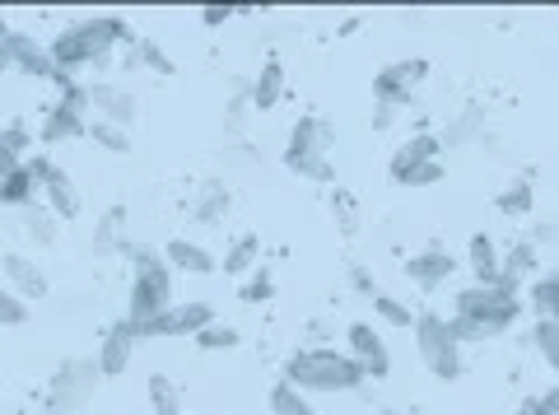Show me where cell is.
I'll return each instance as SVG.
<instances>
[{
    "label": "cell",
    "mask_w": 559,
    "mask_h": 415,
    "mask_svg": "<svg viewBox=\"0 0 559 415\" xmlns=\"http://www.w3.org/2000/svg\"><path fill=\"white\" fill-rule=\"evenodd\" d=\"M127 43H135V33L121 14H90V20L66 24L57 38L47 43V51H51V66H57V71L80 75V71H90V66H103Z\"/></svg>",
    "instance_id": "cell-1"
},
{
    "label": "cell",
    "mask_w": 559,
    "mask_h": 415,
    "mask_svg": "<svg viewBox=\"0 0 559 415\" xmlns=\"http://www.w3.org/2000/svg\"><path fill=\"white\" fill-rule=\"evenodd\" d=\"M522 318V294H509L499 285H471L452 294V336L466 341H495Z\"/></svg>",
    "instance_id": "cell-2"
},
{
    "label": "cell",
    "mask_w": 559,
    "mask_h": 415,
    "mask_svg": "<svg viewBox=\"0 0 559 415\" xmlns=\"http://www.w3.org/2000/svg\"><path fill=\"white\" fill-rule=\"evenodd\" d=\"M280 378H285L289 388L308 392V396L359 392L364 383H369V378H364V369H359L345 351H336V345H304V351H294L285 365H280Z\"/></svg>",
    "instance_id": "cell-3"
},
{
    "label": "cell",
    "mask_w": 559,
    "mask_h": 415,
    "mask_svg": "<svg viewBox=\"0 0 559 415\" xmlns=\"http://www.w3.org/2000/svg\"><path fill=\"white\" fill-rule=\"evenodd\" d=\"M173 308V271L164 262V252L154 248H131V289H127V322L145 327L159 313Z\"/></svg>",
    "instance_id": "cell-4"
},
{
    "label": "cell",
    "mask_w": 559,
    "mask_h": 415,
    "mask_svg": "<svg viewBox=\"0 0 559 415\" xmlns=\"http://www.w3.org/2000/svg\"><path fill=\"white\" fill-rule=\"evenodd\" d=\"M331 145H336V127L326 117H299L289 127V145H285V168L294 178L336 187V164H331Z\"/></svg>",
    "instance_id": "cell-5"
},
{
    "label": "cell",
    "mask_w": 559,
    "mask_h": 415,
    "mask_svg": "<svg viewBox=\"0 0 559 415\" xmlns=\"http://www.w3.org/2000/svg\"><path fill=\"white\" fill-rule=\"evenodd\" d=\"M415 351H419V365H425L439 383H457L466 374V359H462V341L452 336V327L443 313H415Z\"/></svg>",
    "instance_id": "cell-6"
},
{
    "label": "cell",
    "mask_w": 559,
    "mask_h": 415,
    "mask_svg": "<svg viewBox=\"0 0 559 415\" xmlns=\"http://www.w3.org/2000/svg\"><path fill=\"white\" fill-rule=\"evenodd\" d=\"M98 365L94 359H61L57 374L47 383V415H75L94 402V388H98Z\"/></svg>",
    "instance_id": "cell-7"
},
{
    "label": "cell",
    "mask_w": 559,
    "mask_h": 415,
    "mask_svg": "<svg viewBox=\"0 0 559 415\" xmlns=\"http://www.w3.org/2000/svg\"><path fill=\"white\" fill-rule=\"evenodd\" d=\"M345 355L355 359V365L364 369V378H373V383H382V378L392 374L388 336H382V327L369 322V318H355L345 327Z\"/></svg>",
    "instance_id": "cell-8"
},
{
    "label": "cell",
    "mask_w": 559,
    "mask_h": 415,
    "mask_svg": "<svg viewBox=\"0 0 559 415\" xmlns=\"http://www.w3.org/2000/svg\"><path fill=\"white\" fill-rule=\"evenodd\" d=\"M425 80H429V61H425V57H406V61L382 66V71L373 75V103H388V108H406Z\"/></svg>",
    "instance_id": "cell-9"
},
{
    "label": "cell",
    "mask_w": 559,
    "mask_h": 415,
    "mask_svg": "<svg viewBox=\"0 0 559 415\" xmlns=\"http://www.w3.org/2000/svg\"><path fill=\"white\" fill-rule=\"evenodd\" d=\"M210 322H219L215 318V304H205V299H187V304H173L168 313H159L154 322L140 327V341H154V336H197L205 332Z\"/></svg>",
    "instance_id": "cell-10"
},
{
    "label": "cell",
    "mask_w": 559,
    "mask_h": 415,
    "mask_svg": "<svg viewBox=\"0 0 559 415\" xmlns=\"http://www.w3.org/2000/svg\"><path fill=\"white\" fill-rule=\"evenodd\" d=\"M90 112H94V122H108V127L127 131L135 117H140V98L127 90V84L94 80V84H90Z\"/></svg>",
    "instance_id": "cell-11"
},
{
    "label": "cell",
    "mask_w": 559,
    "mask_h": 415,
    "mask_svg": "<svg viewBox=\"0 0 559 415\" xmlns=\"http://www.w3.org/2000/svg\"><path fill=\"white\" fill-rule=\"evenodd\" d=\"M429 159H443V145H439V135L433 131H415L411 141H401L392 150V159H388V178L396 187H406V178L419 168V164H429Z\"/></svg>",
    "instance_id": "cell-12"
},
{
    "label": "cell",
    "mask_w": 559,
    "mask_h": 415,
    "mask_svg": "<svg viewBox=\"0 0 559 415\" xmlns=\"http://www.w3.org/2000/svg\"><path fill=\"white\" fill-rule=\"evenodd\" d=\"M135 345H140V336H135V327L121 318V322H112V332H103V345H98V374L103 378H121L131 369V355H135Z\"/></svg>",
    "instance_id": "cell-13"
},
{
    "label": "cell",
    "mask_w": 559,
    "mask_h": 415,
    "mask_svg": "<svg viewBox=\"0 0 559 415\" xmlns=\"http://www.w3.org/2000/svg\"><path fill=\"white\" fill-rule=\"evenodd\" d=\"M90 135V117H84L75 103H51L43 112V127H38V141L43 145H70V141H84Z\"/></svg>",
    "instance_id": "cell-14"
},
{
    "label": "cell",
    "mask_w": 559,
    "mask_h": 415,
    "mask_svg": "<svg viewBox=\"0 0 559 415\" xmlns=\"http://www.w3.org/2000/svg\"><path fill=\"white\" fill-rule=\"evenodd\" d=\"M452 271H457V262H452L443 248H425V252H415L406 262V281L415 289H425V294H439L452 281Z\"/></svg>",
    "instance_id": "cell-15"
},
{
    "label": "cell",
    "mask_w": 559,
    "mask_h": 415,
    "mask_svg": "<svg viewBox=\"0 0 559 415\" xmlns=\"http://www.w3.org/2000/svg\"><path fill=\"white\" fill-rule=\"evenodd\" d=\"M0 275H5V285L20 294L24 304L43 299V294H47V275H43V266L33 262L28 252H5V257H0Z\"/></svg>",
    "instance_id": "cell-16"
},
{
    "label": "cell",
    "mask_w": 559,
    "mask_h": 415,
    "mask_svg": "<svg viewBox=\"0 0 559 415\" xmlns=\"http://www.w3.org/2000/svg\"><path fill=\"white\" fill-rule=\"evenodd\" d=\"M43 201H47V211L57 215V220H80L84 215L80 187H75V178H70L61 164H51V173L43 178Z\"/></svg>",
    "instance_id": "cell-17"
},
{
    "label": "cell",
    "mask_w": 559,
    "mask_h": 415,
    "mask_svg": "<svg viewBox=\"0 0 559 415\" xmlns=\"http://www.w3.org/2000/svg\"><path fill=\"white\" fill-rule=\"evenodd\" d=\"M164 262H168V271H182V275H215L219 271L215 252H210L205 244H197V238H168Z\"/></svg>",
    "instance_id": "cell-18"
},
{
    "label": "cell",
    "mask_w": 559,
    "mask_h": 415,
    "mask_svg": "<svg viewBox=\"0 0 559 415\" xmlns=\"http://www.w3.org/2000/svg\"><path fill=\"white\" fill-rule=\"evenodd\" d=\"M280 98H285V61L266 57V61H261V71L252 75V84H248V103L257 112H271Z\"/></svg>",
    "instance_id": "cell-19"
},
{
    "label": "cell",
    "mask_w": 559,
    "mask_h": 415,
    "mask_svg": "<svg viewBox=\"0 0 559 415\" xmlns=\"http://www.w3.org/2000/svg\"><path fill=\"white\" fill-rule=\"evenodd\" d=\"M14 71H24V75H33V80H51V75H57L47 43H38V38H33V33H24V28H14Z\"/></svg>",
    "instance_id": "cell-20"
},
{
    "label": "cell",
    "mask_w": 559,
    "mask_h": 415,
    "mask_svg": "<svg viewBox=\"0 0 559 415\" xmlns=\"http://www.w3.org/2000/svg\"><path fill=\"white\" fill-rule=\"evenodd\" d=\"M466 262H471L476 285H495L499 271H503V252H499V244L485 229H476V234H471V244H466Z\"/></svg>",
    "instance_id": "cell-21"
},
{
    "label": "cell",
    "mask_w": 559,
    "mask_h": 415,
    "mask_svg": "<svg viewBox=\"0 0 559 415\" xmlns=\"http://www.w3.org/2000/svg\"><path fill=\"white\" fill-rule=\"evenodd\" d=\"M94 252L98 257L127 252V205H121V201L98 215V224H94Z\"/></svg>",
    "instance_id": "cell-22"
},
{
    "label": "cell",
    "mask_w": 559,
    "mask_h": 415,
    "mask_svg": "<svg viewBox=\"0 0 559 415\" xmlns=\"http://www.w3.org/2000/svg\"><path fill=\"white\" fill-rule=\"evenodd\" d=\"M495 211L509 215V220H527L536 211V187H532V173H518L509 178V187L495 197Z\"/></svg>",
    "instance_id": "cell-23"
},
{
    "label": "cell",
    "mask_w": 559,
    "mask_h": 415,
    "mask_svg": "<svg viewBox=\"0 0 559 415\" xmlns=\"http://www.w3.org/2000/svg\"><path fill=\"white\" fill-rule=\"evenodd\" d=\"M257 262H261V234H238L219 266H224V275H234V281H248Z\"/></svg>",
    "instance_id": "cell-24"
},
{
    "label": "cell",
    "mask_w": 559,
    "mask_h": 415,
    "mask_svg": "<svg viewBox=\"0 0 559 415\" xmlns=\"http://www.w3.org/2000/svg\"><path fill=\"white\" fill-rule=\"evenodd\" d=\"M38 197H43V182L28 173V164H20L5 182H0V205H10V211H28Z\"/></svg>",
    "instance_id": "cell-25"
},
{
    "label": "cell",
    "mask_w": 559,
    "mask_h": 415,
    "mask_svg": "<svg viewBox=\"0 0 559 415\" xmlns=\"http://www.w3.org/2000/svg\"><path fill=\"white\" fill-rule=\"evenodd\" d=\"M485 131V108L480 103H466V108L452 117V122L443 127V135H439V145H448V150H457V145H466V141H476V135Z\"/></svg>",
    "instance_id": "cell-26"
},
{
    "label": "cell",
    "mask_w": 559,
    "mask_h": 415,
    "mask_svg": "<svg viewBox=\"0 0 559 415\" xmlns=\"http://www.w3.org/2000/svg\"><path fill=\"white\" fill-rule=\"evenodd\" d=\"M229 205H234V197H229V187H224L219 178H210V182L201 187V197H197V205H191V220H197V224H219L224 215H229Z\"/></svg>",
    "instance_id": "cell-27"
},
{
    "label": "cell",
    "mask_w": 559,
    "mask_h": 415,
    "mask_svg": "<svg viewBox=\"0 0 559 415\" xmlns=\"http://www.w3.org/2000/svg\"><path fill=\"white\" fill-rule=\"evenodd\" d=\"M527 299H532V308H536V318L559 322V266H550V271L536 275L532 289H527Z\"/></svg>",
    "instance_id": "cell-28"
},
{
    "label": "cell",
    "mask_w": 559,
    "mask_h": 415,
    "mask_svg": "<svg viewBox=\"0 0 559 415\" xmlns=\"http://www.w3.org/2000/svg\"><path fill=\"white\" fill-rule=\"evenodd\" d=\"M145 396H150V411L154 415H182V388L173 383L168 374H150Z\"/></svg>",
    "instance_id": "cell-29"
},
{
    "label": "cell",
    "mask_w": 559,
    "mask_h": 415,
    "mask_svg": "<svg viewBox=\"0 0 559 415\" xmlns=\"http://www.w3.org/2000/svg\"><path fill=\"white\" fill-rule=\"evenodd\" d=\"M266 402H271V415H318V406L308 402V392L299 388H289L285 378H275L271 392H266Z\"/></svg>",
    "instance_id": "cell-30"
},
{
    "label": "cell",
    "mask_w": 559,
    "mask_h": 415,
    "mask_svg": "<svg viewBox=\"0 0 559 415\" xmlns=\"http://www.w3.org/2000/svg\"><path fill=\"white\" fill-rule=\"evenodd\" d=\"M20 224H24V234H28L38 248H51V244H57V234H61V220L51 215L47 205H43V211H38V205H28Z\"/></svg>",
    "instance_id": "cell-31"
},
{
    "label": "cell",
    "mask_w": 559,
    "mask_h": 415,
    "mask_svg": "<svg viewBox=\"0 0 559 415\" xmlns=\"http://www.w3.org/2000/svg\"><path fill=\"white\" fill-rule=\"evenodd\" d=\"M373 318H378L382 327H406V332H411V327H415V308L401 304L396 294L378 289V294H373Z\"/></svg>",
    "instance_id": "cell-32"
},
{
    "label": "cell",
    "mask_w": 559,
    "mask_h": 415,
    "mask_svg": "<svg viewBox=\"0 0 559 415\" xmlns=\"http://www.w3.org/2000/svg\"><path fill=\"white\" fill-rule=\"evenodd\" d=\"M532 345H536V355L559 374V322L536 318V322H532Z\"/></svg>",
    "instance_id": "cell-33"
},
{
    "label": "cell",
    "mask_w": 559,
    "mask_h": 415,
    "mask_svg": "<svg viewBox=\"0 0 559 415\" xmlns=\"http://www.w3.org/2000/svg\"><path fill=\"white\" fill-rule=\"evenodd\" d=\"M201 345V351H238V341H242V332L238 327H229V322H210L205 332H197L191 336Z\"/></svg>",
    "instance_id": "cell-34"
},
{
    "label": "cell",
    "mask_w": 559,
    "mask_h": 415,
    "mask_svg": "<svg viewBox=\"0 0 559 415\" xmlns=\"http://www.w3.org/2000/svg\"><path fill=\"white\" fill-rule=\"evenodd\" d=\"M84 141H94L98 150H108V154H131V135L121 131V127H108V122H90V135H84Z\"/></svg>",
    "instance_id": "cell-35"
},
{
    "label": "cell",
    "mask_w": 559,
    "mask_h": 415,
    "mask_svg": "<svg viewBox=\"0 0 559 415\" xmlns=\"http://www.w3.org/2000/svg\"><path fill=\"white\" fill-rule=\"evenodd\" d=\"M238 299L242 304H271L275 299V281H271V271H252L248 281H242V289H238Z\"/></svg>",
    "instance_id": "cell-36"
},
{
    "label": "cell",
    "mask_w": 559,
    "mask_h": 415,
    "mask_svg": "<svg viewBox=\"0 0 559 415\" xmlns=\"http://www.w3.org/2000/svg\"><path fill=\"white\" fill-rule=\"evenodd\" d=\"M135 57L145 61L154 75H173V71H178V66H173V57H168V51L154 43V38H140V43H135Z\"/></svg>",
    "instance_id": "cell-37"
},
{
    "label": "cell",
    "mask_w": 559,
    "mask_h": 415,
    "mask_svg": "<svg viewBox=\"0 0 559 415\" xmlns=\"http://www.w3.org/2000/svg\"><path fill=\"white\" fill-rule=\"evenodd\" d=\"M24 322H28V304L10 285H0V327H24Z\"/></svg>",
    "instance_id": "cell-38"
},
{
    "label": "cell",
    "mask_w": 559,
    "mask_h": 415,
    "mask_svg": "<svg viewBox=\"0 0 559 415\" xmlns=\"http://www.w3.org/2000/svg\"><path fill=\"white\" fill-rule=\"evenodd\" d=\"M331 215L341 220V229H345V234H355V229H359V205H355V197H349L345 187H336V192H331Z\"/></svg>",
    "instance_id": "cell-39"
},
{
    "label": "cell",
    "mask_w": 559,
    "mask_h": 415,
    "mask_svg": "<svg viewBox=\"0 0 559 415\" xmlns=\"http://www.w3.org/2000/svg\"><path fill=\"white\" fill-rule=\"evenodd\" d=\"M0 141H5L14 154H20V159H28V150H33V141H38V135H33L28 122H5V127H0Z\"/></svg>",
    "instance_id": "cell-40"
},
{
    "label": "cell",
    "mask_w": 559,
    "mask_h": 415,
    "mask_svg": "<svg viewBox=\"0 0 559 415\" xmlns=\"http://www.w3.org/2000/svg\"><path fill=\"white\" fill-rule=\"evenodd\" d=\"M448 178V164L443 159H429V164H419L411 178H406V187H433V182H443Z\"/></svg>",
    "instance_id": "cell-41"
},
{
    "label": "cell",
    "mask_w": 559,
    "mask_h": 415,
    "mask_svg": "<svg viewBox=\"0 0 559 415\" xmlns=\"http://www.w3.org/2000/svg\"><path fill=\"white\" fill-rule=\"evenodd\" d=\"M349 285H355V294H364V299H373L378 294V281L369 266H349Z\"/></svg>",
    "instance_id": "cell-42"
},
{
    "label": "cell",
    "mask_w": 559,
    "mask_h": 415,
    "mask_svg": "<svg viewBox=\"0 0 559 415\" xmlns=\"http://www.w3.org/2000/svg\"><path fill=\"white\" fill-rule=\"evenodd\" d=\"M5 71H14V28H10V20L0 24V75Z\"/></svg>",
    "instance_id": "cell-43"
},
{
    "label": "cell",
    "mask_w": 559,
    "mask_h": 415,
    "mask_svg": "<svg viewBox=\"0 0 559 415\" xmlns=\"http://www.w3.org/2000/svg\"><path fill=\"white\" fill-rule=\"evenodd\" d=\"M234 14H238L234 5H205V10H201V24H205V28H219V24H229Z\"/></svg>",
    "instance_id": "cell-44"
},
{
    "label": "cell",
    "mask_w": 559,
    "mask_h": 415,
    "mask_svg": "<svg viewBox=\"0 0 559 415\" xmlns=\"http://www.w3.org/2000/svg\"><path fill=\"white\" fill-rule=\"evenodd\" d=\"M532 411H536V415H559V383L546 388L540 396H532Z\"/></svg>",
    "instance_id": "cell-45"
},
{
    "label": "cell",
    "mask_w": 559,
    "mask_h": 415,
    "mask_svg": "<svg viewBox=\"0 0 559 415\" xmlns=\"http://www.w3.org/2000/svg\"><path fill=\"white\" fill-rule=\"evenodd\" d=\"M248 108H252L248 98H234V103H229V135H242V122H248Z\"/></svg>",
    "instance_id": "cell-46"
},
{
    "label": "cell",
    "mask_w": 559,
    "mask_h": 415,
    "mask_svg": "<svg viewBox=\"0 0 559 415\" xmlns=\"http://www.w3.org/2000/svg\"><path fill=\"white\" fill-rule=\"evenodd\" d=\"M401 108H388V103H373V131H392Z\"/></svg>",
    "instance_id": "cell-47"
},
{
    "label": "cell",
    "mask_w": 559,
    "mask_h": 415,
    "mask_svg": "<svg viewBox=\"0 0 559 415\" xmlns=\"http://www.w3.org/2000/svg\"><path fill=\"white\" fill-rule=\"evenodd\" d=\"M532 244H536V252H540V248H550V244H559V224H536Z\"/></svg>",
    "instance_id": "cell-48"
},
{
    "label": "cell",
    "mask_w": 559,
    "mask_h": 415,
    "mask_svg": "<svg viewBox=\"0 0 559 415\" xmlns=\"http://www.w3.org/2000/svg\"><path fill=\"white\" fill-rule=\"evenodd\" d=\"M20 164H24V159H20V154H14V150H10L5 141H0V182H5V178H10V173H14V168H20Z\"/></svg>",
    "instance_id": "cell-49"
},
{
    "label": "cell",
    "mask_w": 559,
    "mask_h": 415,
    "mask_svg": "<svg viewBox=\"0 0 559 415\" xmlns=\"http://www.w3.org/2000/svg\"><path fill=\"white\" fill-rule=\"evenodd\" d=\"M378 415H401V411H396V406H382V411H378Z\"/></svg>",
    "instance_id": "cell-50"
},
{
    "label": "cell",
    "mask_w": 559,
    "mask_h": 415,
    "mask_svg": "<svg viewBox=\"0 0 559 415\" xmlns=\"http://www.w3.org/2000/svg\"><path fill=\"white\" fill-rule=\"evenodd\" d=\"M0 24H5V14H0Z\"/></svg>",
    "instance_id": "cell-51"
}]
</instances>
